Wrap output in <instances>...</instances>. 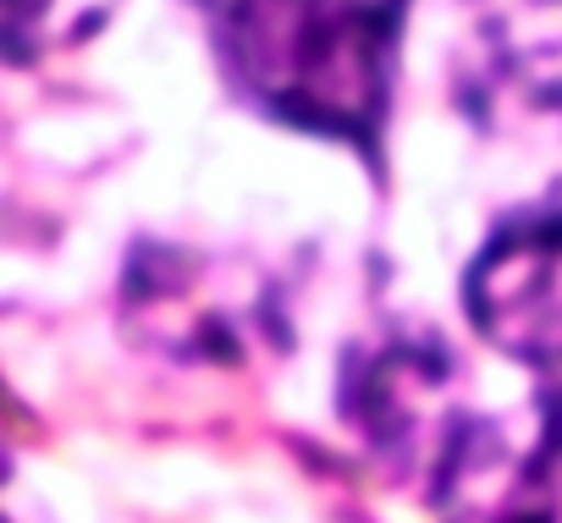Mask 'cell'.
Wrapping results in <instances>:
<instances>
[{"label": "cell", "mask_w": 562, "mask_h": 523, "mask_svg": "<svg viewBox=\"0 0 562 523\" xmlns=\"http://www.w3.org/2000/svg\"><path fill=\"white\" fill-rule=\"evenodd\" d=\"M221 72L265 116L375 149L408 0H199Z\"/></svg>", "instance_id": "6da1fadb"}, {"label": "cell", "mask_w": 562, "mask_h": 523, "mask_svg": "<svg viewBox=\"0 0 562 523\" xmlns=\"http://www.w3.org/2000/svg\"><path fill=\"white\" fill-rule=\"evenodd\" d=\"M441 523H562V391L502 419H463L436 452Z\"/></svg>", "instance_id": "7a4b0ae2"}, {"label": "cell", "mask_w": 562, "mask_h": 523, "mask_svg": "<svg viewBox=\"0 0 562 523\" xmlns=\"http://www.w3.org/2000/svg\"><path fill=\"white\" fill-rule=\"evenodd\" d=\"M463 298L496 353L535 369L562 364V187L485 237Z\"/></svg>", "instance_id": "3957f363"}, {"label": "cell", "mask_w": 562, "mask_h": 523, "mask_svg": "<svg viewBox=\"0 0 562 523\" xmlns=\"http://www.w3.org/2000/svg\"><path fill=\"white\" fill-rule=\"evenodd\" d=\"M480 67L463 78L480 122L496 127H557L562 138V0L496 18L480 39Z\"/></svg>", "instance_id": "277c9868"}, {"label": "cell", "mask_w": 562, "mask_h": 523, "mask_svg": "<svg viewBox=\"0 0 562 523\" xmlns=\"http://www.w3.org/2000/svg\"><path fill=\"white\" fill-rule=\"evenodd\" d=\"M116 0H7V45L18 61H34L45 50H67L89 39Z\"/></svg>", "instance_id": "5b68a950"}]
</instances>
